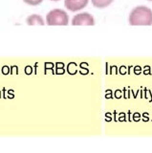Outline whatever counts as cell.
Segmentation results:
<instances>
[{"mask_svg": "<svg viewBox=\"0 0 152 153\" xmlns=\"http://www.w3.org/2000/svg\"><path fill=\"white\" fill-rule=\"evenodd\" d=\"M95 23L96 22H95L93 14L87 12H80L76 13L71 20V24L73 26H94Z\"/></svg>", "mask_w": 152, "mask_h": 153, "instance_id": "3", "label": "cell"}, {"mask_svg": "<svg viewBox=\"0 0 152 153\" xmlns=\"http://www.w3.org/2000/svg\"><path fill=\"white\" fill-rule=\"evenodd\" d=\"M69 16L62 9H53L47 13L45 17L46 25L48 26H67L69 24Z\"/></svg>", "mask_w": 152, "mask_h": 153, "instance_id": "2", "label": "cell"}, {"mask_svg": "<svg viewBox=\"0 0 152 153\" xmlns=\"http://www.w3.org/2000/svg\"><path fill=\"white\" fill-rule=\"evenodd\" d=\"M93 6L96 9H105L114 2V0H90Z\"/></svg>", "mask_w": 152, "mask_h": 153, "instance_id": "6", "label": "cell"}, {"mask_svg": "<svg viewBox=\"0 0 152 153\" xmlns=\"http://www.w3.org/2000/svg\"><path fill=\"white\" fill-rule=\"evenodd\" d=\"M26 23H27V25H29V26H35V25L43 26L46 24L43 17L39 13L30 14V16L26 18Z\"/></svg>", "mask_w": 152, "mask_h": 153, "instance_id": "5", "label": "cell"}, {"mask_svg": "<svg viewBox=\"0 0 152 153\" xmlns=\"http://www.w3.org/2000/svg\"><path fill=\"white\" fill-rule=\"evenodd\" d=\"M22 1L29 6H39L44 0H22Z\"/></svg>", "mask_w": 152, "mask_h": 153, "instance_id": "7", "label": "cell"}, {"mask_svg": "<svg viewBox=\"0 0 152 153\" xmlns=\"http://www.w3.org/2000/svg\"><path fill=\"white\" fill-rule=\"evenodd\" d=\"M90 0H64V7L69 12L78 13L85 9Z\"/></svg>", "mask_w": 152, "mask_h": 153, "instance_id": "4", "label": "cell"}, {"mask_svg": "<svg viewBox=\"0 0 152 153\" xmlns=\"http://www.w3.org/2000/svg\"><path fill=\"white\" fill-rule=\"evenodd\" d=\"M128 23L131 26H151L152 10L144 5L135 7L129 13Z\"/></svg>", "mask_w": 152, "mask_h": 153, "instance_id": "1", "label": "cell"}, {"mask_svg": "<svg viewBox=\"0 0 152 153\" xmlns=\"http://www.w3.org/2000/svg\"><path fill=\"white\" fill-rule=\"evenodd\" d=\"M50 1H52V2H59V1H60V0H50Z\"/></svg>", "mask_w": 152, "mask_h": 153, "instance_id": "8", "label": "cell"}, {"mask_svg": "<svg viewBox=\"0 0 152 153\" xmlns=\"http://www.w3.org/2000/svg\"><path fill=\"white\" fill-rule=\"evenodd\" d=\"M147 1H149V2H152V0H147Z\"/></svg>", "mask_w": 152, "mask_h": 153, "instance_id": "9", "label": "cell"}]
</instances>
